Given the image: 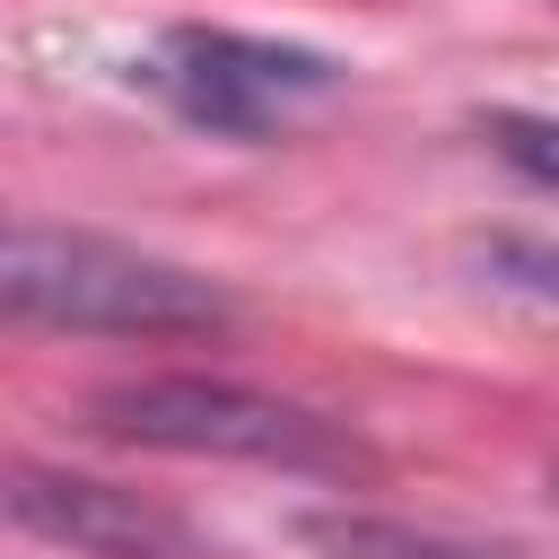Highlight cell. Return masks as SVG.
Here are the masks:
<instances>
[{"label": "cell", "instance_id": "cell-7", "mask_svg": "<svg viewBox=\"0 0 559 559\" xmlns=\"http://www.w3.org/2000/svg\"><path fill=\"white\" fill-rule=\"evenodd\" d=\"M489 148H498L524 183L559 192V114H489Z\"/></svg>", "mask_w": 559, "mask_h": 559}, {"label": "cell", "instance_id": "cell-5", "mask_svg": "<svg viewBox=\"0 0 559 559\" xmlns=\"http://www.w3.org/2000/svg\"><path fill=\"white\" fill-rule=\"evenodd\" d=\"M297 533L323 559H507V550H480V542H454V533H428V524H402L376 507H314V515H297Z\"/></svg>", "mask_w": 559, "mask_h": 559}, {"label": "cell", "instance_id": "cell-1", "mask_svg": "<svg viewBox=\"0 0 559 559\" xmlns=\"http://www.w3.org/2000/svg\"><path fill=\"white\" fill-rule=\"evenodd\" d=\"M0 306L44 332H105V341H201L227 332V288L201 271L140 253L96 227L17 218L0 245Z\"/></svg>", "mask_w": 559, "mask_h": 559}, {"label": "cell", "instance_id": "cell-3", "mask_svg": "<svg viewBox=\"0 0 559 559\" xmlns=\"http://www.w3.org/2000/svg\"><path fill=\"white\" fill-rule=\"evenodd\" d=\"M131 79L183 114L210 140H271L297 114H314L323 96H341V61L314 44H280V35H245V26H166Z\"/></svg>", "mask_w": 559, "mask_h": 559}, {"label": "cell", "instance_id": "cell-8", "mask_svg": "<svg viewBox=\"0 0 559 559\" xmlns=\"http://www.w3.org/2000/svg\"><path fill=\"white\" fill-rule=\"evenodd\" d=\"M550 507H559V472H550Z\"/></svg>", "mask_w": 559, "mask_h": 559}, {"label": "cell", "instance_id": "cell-2", "mask_svg": "<svg viewBox=\"0 0 559 559\" xmlns=\"http://www.w3.org/2000/svg\"><path fill=\"white\" fill-rule=\"evenodd\" d=\"M96 428L114 445H157V454H210V463H262V472H358L367 445L280 393L227 384V376H140L96 393Z\"/></svg>", "mask_w": 559, "mask_h": 559}, {"label": "cell", "instance_id": "cell-6", "mask_svg": "<svg viewBox=\"0 0 559 559\" xmlns=\"http://www.w3.org/2000/svg\"><path fill=\"white\" fill-rule=\"evenodd\" d=\"M472 262H480L489 288H507V297L559 314V236H515V227H498V236L472 245Z\"/></svg>", "mask_w": 559, "mask_h": 559}, {"label": "cell", "instance_id": "cell-4", "mask_svg": "<svg viewBox=\"0 0 559 559\" xmlns=\"http://www.w3.org/2000/svg\"><path fill=\"white\" fill-rule=\"evenodd\" d=\"M9 524L35 533V542H61L79 559H218L175 507L140 498V489H114V480H87V472H61V463H9Z\"/></svg>", "mask_w": 559, "mask_h": 559}]
</instances>
